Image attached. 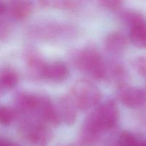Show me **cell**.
Segmentation results:
<instances>
[{
	"mask_svg": "<svg viewBox=\"0 0 146 146\" xmlns=\"http://www.w3.org/2000/svg\"><path fill=\"white\" fill-rule=\"evenodd\" d=\"M119 118L117 104L107 100L96 107L85 118L80 131V137L84 143H92L106 131L112 129Z\"/></svg>",
	"mask_w": 146,
	"mask_h": 146,
	"instance_id": "6da1fadb",
	"label": "cell"
},
{
	"mask_svg": "<svg viewBox=\"0 0 146 146\" xmlns=\"http://www.w3.org/2000/svg\"><path fill=\"white\" fill-rule=\"evenodd\" d=\"M76 66L97 80L106 78L108 74V67L101 54L93 48H85L80 50L74 57Z\"/></svg>",
	"mask_w": 146,
	"mask_h": 146,
	"instance_id": "7a4b0ae2",
	"label": "cell"
},
{
	"mask_svg": "<svg viewBox=\"0 0 146 146\" xmlns=\"http://www.w3.org/2000/svg\"><path fill=\"white\" fill-rule=\"evenodd\" d=\"M70 98L77 109L85 111L99 105L102 94L94 83L88 80L81 79L74 85Z\"/></svg>",
	"mask_w": 146,
	"mask_h": 146,
	"instance_id": "3957f363",
	"label": "cell"
},
{
	"mask_svg": "<svg viewBox=\"0 0 146 146\" xmlns=\"http://www.w3.org/2000/svg\"><path fill=\"white\" fill-rule=\"evenodd\" d=\"M60 123L71 125L77 118V108L70 96H63L54 103Z\"/></svg>",
	"mask_w": 146,
	"mask_h": 146,
	"instance_id": "277c9868",
	"label": "cell"
},
{
	"mask_svg": "<svg viewBox=\"0 0 146 146\" xmlns=\"http://www.w3.org/2000/svg\"><path fill=\"white\" fill-rule=\"evenodd\" d=\"M121 102L130 108H138L146 103V91L135 86L123 87L119 93Z\"/></svg>",
	"mask_w": 146,
	"mask_h": 146,
	"instance_id": "5b68a950",
	"label": "cell"
},
{
	"mask_svg": "<svg viewBox=\"0 0 146 146\" xmlns=\"http://www.w3.org/2000/svg\"><path fill=\"white\" fill-rule=\"evenodd\" d=\"M68 74L69 70L64 63L61 61L46 62L42 71L41 78L53 82H61L66 79Z\"/></svg>",
	"mask_w": 146,
	"mask_h": 146,
	"instance_id": "8992f818",
	"label": "cell"
},
{
	"mask_svg": "<svg viewBox=\"0 0 146 146\" xmlns=\"http://www.w3.org/2000/svg\"><path fill=\"white\" fill-rule=\"evenodd\" d=\"M128 44V40L123 33L115 31L109 34L105 40L106 48L113 54L122 52Z\"/></svg>",
	"mask_w": 146,
	"mask_h": 146,
	"instance_id": "52a82bcc",
	"label": "cell"
},
{
	"mask_svg": "<svg viewBox=\"0 0 146 146\" xmlns=\"http://www.w3.org/2000/svg\"><path fill=\"white\" fill-rule=\"evenodd\" d=\"M32 9V3L28 1H12L9 7L11 17L17 20H22L28 17Z\"/></svg>",
	"mask_w": 146,
	"mask_h": 146,
	"instance_id": "ba28073f",
	"label": "cell"
},
{
	"mask_svg": "<svg viewBox=\"0 0 146 146\" xmlns=\"http://www.w3.org/2000/svg\"><path fill=\"white\" fill-rule=\"evenodd\" d=\"M129 38L137 48L146 49V22L130 29Z\"/></svg>",
	"mask_w": 146,
	"mask_h": 146,
	"instance_id": "9c48e42d",
	"label": "cell"
},
{
	"mask_svg": "<svg viewBox=\"0 0 146 146\" xmlns=\"http://www.w3.org/2000/svg\"><path fill=\"white\" fill-rule=\"evenodd\" d=\"M27 62L30 71L34 76L41 78L42 71L45 66L46 62L38 53L31 51L27 55Z\"/></svg>",
	"mask_w": 146,
	"mask_h": 146,
	"instance_id": "30bf717a",
	"label": "cell"
},
{
	"mask_svg": "<svg viewBox=\"0 0 146 146\" xmlns=\"http://www.w3.org/2000/svg\"><path fill=\"white\" fill-rule=\"evenodd\" d=\"M19 76L15 70L4 68L0 71V86L5 89H11L17 85Z\"/></svg>",
	"mask_w": 146,
	"mask_h": 146,
	"instance_id": "8fae6325",
	"label": "cell"
},
{
	"mask_svg": "<svg viewBox=\"0 0 146 146\" xmlns=\"http://www.w3.org/2000/svg\"><path fill=\"white\" fill-rule=\"evenodd\" d=\"M121 18L130 29L142 23L146 22L145 16L136 11H125L121 14Z\"/></svg>",
	"mask_w": 146,
	"mask_h": 146,
	"instance_id": "7c38bea8",
	"label": "cell"
},
{
	"mask_svg": "<svg viewBox=\"0 0 146 146\" xmlns=\"http://www.w3.org/2000/svg\"><path fill=\"white\" fill-rule=\"evenodd\" d=\"M15 112L9 107L0 106V124L9 125L15 118Z\"/></svg>",
	"mask_w": 146,
	"mask_h": 146,
	"instance_id": "4fadbf2b",
	"label": "cell"
},
{
	"mask_svg": "<svg viewBox=\"0 0 146 146\" xmlns=\"http://www.w3.org/2000/svg\"><path fill=\"white\" fill-rule=\"evenodd\" d=\"M138 143L135 135L128 131L121 133L118 138L119 146H138Z\"/></svg>",
	"mask_w": 146,
	"mask_h": 146,
	"instance_id": "5bb4252c",
	"label": "cell"
},
{
	"mask_svg": "<svg viewBox=\"0 0 146 146\" xmlns=\"http://www.w3.org/2000/svg\"><path fill=\"white\" fill-rule=\"evenodd\" d=\"M100 4L108 9L115 11L121 9L123 2L121 1H115V0H104L100 1Z\"/></svg>",
	"mask_w": 146,
	"mask_h": 146,
	"instance_id": "9a60e30c",
	"label": "cell"
},
{
	"mask_svg": "<svg viewBox=\"0 0 146 146\" xmlns=\"http://www.w3.org/2000/svg\"><path fill=\"white\" fill-rule=\"evenodd\" d=\"M136 67L139 74L146 78V56H141L137 59Z\"/></svg>",
	"mask_w": 146,
	"mask_h": 146,
	"instance_id": "2e32d148",
	"label": "cell"
},
{
	"mask_svg": "<svg viewBox=\"0 0 146 146\" xmlns=\"http://www.w3.org/2000/svg\"><path fill=\"white\" fill-rule=\"evenodd\" d=\"M0 146H19L17 143L11 141H8L6 139H1L0 138Z\"/></svg>",
	"mask_w": 146,
	"mask_h": 146,
	"instance_id": "e0dca14e",
	"label": "cell"
},
{
	"mask_svg": "<svg viewBox=\"0 0 146 146\" xmlns=\"http://www.w3.org/2000/svg\"><path fill=\"white\" fill-rule=\"evenodd\" d=\"M7 6L3 2L0 1V16L5 13V11H7Z\"/></svg>",
	"mask_w": 146,
	"mask_h": 146,
	"instance_id": "ac0fdd59",
	"label": "cell"
},
{
	"mask_svg": "<svg viewBox=\"0 0 146 146\" xmlns=\"http://www.w3.org/2000/svg\"><path fill=\"white\" fill-rule=\"evenodd\" d=\"M138 146H146V142H143V143H139Z\"/></svg>",
	"mask_w": 146,
	"mask_h": 146,
	"instance_id": "d6986e66",
	"label": "cell"
}]
</instances>
